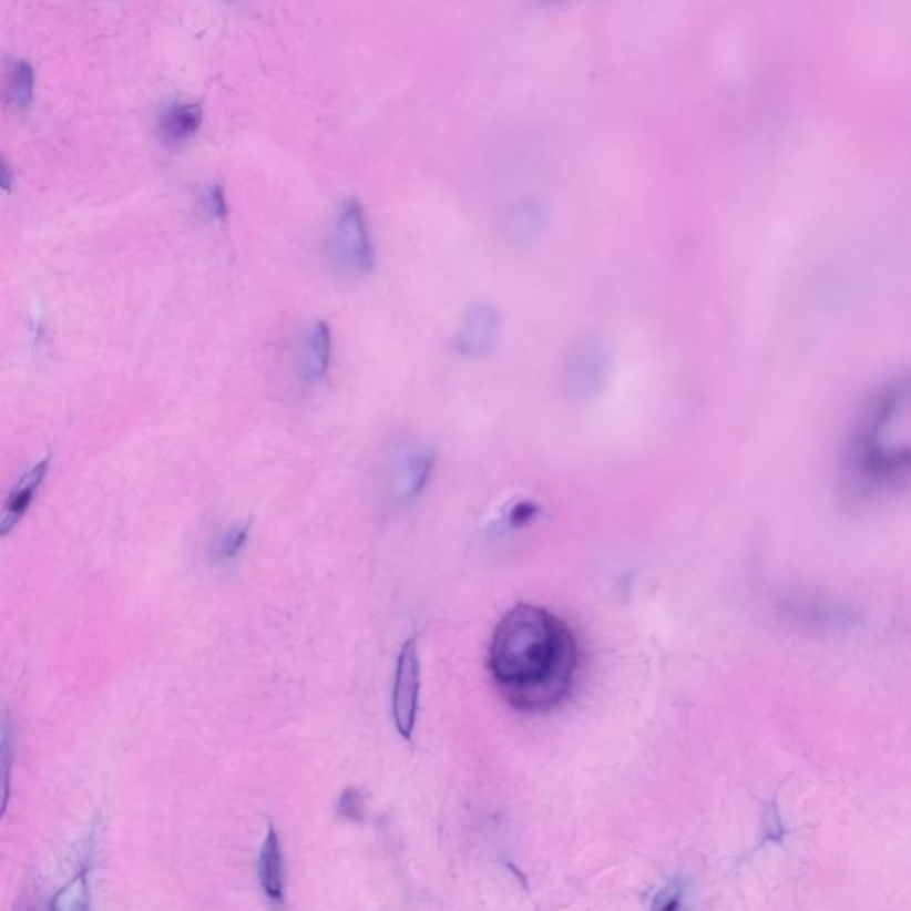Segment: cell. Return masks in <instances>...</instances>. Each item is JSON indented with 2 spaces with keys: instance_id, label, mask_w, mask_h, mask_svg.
<instances>
[{
  "instance_id": "6da1fadb",
  "label": "cell",
  "mask_w": 911,
  "mask_h": 911,
  "mask_svg": "<svg viewBox=\"0 0 911 911\" xmlns=\"http://www.w3.org/2000/svg\"><path fill=\"white\" fill-rule=\"evenodd\" d=\"M577 661V641L569 625L543 607L514 605L493 632V682L513 707L525 713L557 707L572 689Z\"/></svg>"
},
{
  "instance_id": "7a4b0ae2",
  "label": "cell",
  "mask_w": 911,
  "mask_h": 911,
  "mask_svg": "<svg viewBox=\"0 0 911 911\" xmlns=\"http://www.w3.org/2000/svg\"><path fill=\"white\" fill-rule=\"evenodd\" d=\"M840 475L857 495L911 484V370L887 379L860 405L840 451Z\"/></svg>"
},
{
  "instance_id": "3957f363",
  "label": "cell",
  "mask_w": 911,
  "mask_h": 911,
  "mask_svg": "<svg viewBox=\"0 0 911 911\" xmlns=\"http://www.w3.org/2000/svg\"><path fill=\"white\" fill-rule=\"evenodd\" d=\"M613 367L610 344L590 335L573 344L564 355L561 367V390L564 398L575 405H586L601 398Z\"/></svg>"
},
{
  "instance_id": "277c9868",
  "label": "cell",
  "mask_w": 911,
  "mask_h": 911,
  "mask_svg": "<svg viewBox=\"0 0 911 911\" xmlns=\"http://www.w3.org/2000/svg\"><path fill=\"white\" fill-rule=\"evenodd\" d=\"M331 257L349 275H369L375 269V246L367 226L366 211L357 199H348L340 208L331 232Z\"/></svg>"
},
{
  "instance_id": "5b68a950",
  "label": "cell",
  "mask_w": 911,
  "mask_h": 911,
  "mask_svg": "<svg viewBox=\"0 0 911 911\" xmlns=\"http://www.w3.org/2000/svg\"><path fill=\"white\" fill-rule=\"evenodd\" d=\"M438 455L426 443H405L393 452L388 465V483L393 501L410 504L422 495L437 470Z\"/></svg>"
},
{
  "instance_id": "8992f818",
  "label": "cell",
  "mask_w": 911,
  "mask_h": 911,
  "mask_svg": "<svg viewBox=\"0 0 911 911\" xmlns=\"http://www.w3.org/2000/svg\"><path fill=\"white\" fill-rule=\"evenodd\" d=\"M501 335V316L493 305L478 301L467 308L454 335V351L463 358L478 360L495 349Z\"/></svg>"
},
{
  "instance_id": "52a82bcc",
  "label": "cell",
  "mask_w": 911,
  "mask_h": 911,
  "mask_svg": "<svg viewBox=\"0 0 911 911\" xmlns=\"http://www.w3.org/2000/svg\"><path fill=\"white\" fill-rule=\"evenodd\" d=\"M420 666L417 641L408 639L399 654L393 686V721L405 739H411L419 708Z\"/></svg>"
},
{
  "instance_id": "ba28073f",
  "label": "cell",
  "mask_w": 911,
  "mask_h": 911,
  "mask_svg": "<svg viewBox=\"0 0 911 911\" xmlns=\"http://www.w3.org/2000/svg\"><path fill=\"white\" fill-rule=\"evenodd\" d=\"M545 207L536 199H520L516 204L505 208L501 217L502 239L510 246H529L542 237L546 228Z\"/></svg>"
},
{
  "instance_id": "9c48e42d",
  "label": "cell",
  "mask_w": 911,
  "mask_h": 911,
  "mask_svg": "<svg viewBox=\"0 0 911 911\" xmlns=\"http://www.w3.org/2000/svg\"><path fill=\"white\" fill-rule=\"evenodd\" d=\"M49 465L50 458H43L19 479V483L10 493V499L6 502L4 513H2V520H0V534L2 536L10 533L11 529L19 524L20 519L29 510L32 499L37 495L38 488L43 483V479L49 472Z\"/></svg>"
},
{
  "instance_id": "30bf717a",
  "label": "cell",
  "mask_w": 911,
  "mask_h": 911,
  "mask_svg": "<svg viewBox=\"0 0 911 911\" xmlns=\"http://www.w3.org/2000/svg\"><path fill=\"white\" fill-rule=\"evenodd\" d=\"M204 123V108L194 102H178L170 105L161 116V137L166 145H184L198 134Z\"/></svg>"
},
{
  "instance_id": "8fae6325",
  "label": "cell",
  "mask_w": 911,
  "mask_h": 911,
  "mask_svg": "<svg viewBox=\"0 0 911 911\" xmlns=\"http://www.w3.org/2000/svg\"><path fill=\"white\" fill-rule=\"evenodd\" d=\"M331 361V328L326 320H319L308 331L303 346V378L308 385L325 381Z\"/></svg>"
},
{
  "instance_id": "7c38bea8",
  "label": "cell",
  "mask_w": 911,
  "mask_h": 911,
  "mask_svg": "<svg viewBox=\"0 0 911 911\" xmlns=\"http://www.w3.org/2000/svg\"><path fill=\"white\" fill-rule=\"evenodd\" d=\"M258 880L267 898L275 902L284 901V860L280 839L273 825L267 828L266 840L258 857Z\"/></svg>"
},
{
  "instance_id": "4fadbf2b",
  "label": "cell",
  "mask_w": 911,
  "mask_h": 911,
  "mask_svg": "<svg viewBox=\"0 0 911 911\" xmlns=\"http://www.w3.org/2000/svg\"><path fill=\"white\" fill-rule=\"evenodd\" d=\"M34 88H37V78H34L31 63L17 61L10 73L11 100H13L14 105H19L20 109H28L34 100Z\"/></svg>"
},
{
  "instance_id": "5bb4252c",
  "label": "cell",
  "mask_w": 911,
  "mask_h": 911,
  "mask_svg": "<svg viewBox=\"0 0 911 911\" xmlns=\"http://www.w3.org/2000/svg\"><path fill=\"white\" fill-rule=\"evenodd\" d=\"M249 525H237L231 529L225 536L217 542V557L219 560H234L235 555L239 554L244 543L248 540Z\"/></svg>"
},
{
  "instance_id": "9a60e30c",
  "label": "cell",
  "mask_w": 911,
  "mask_h": 911,
  "mask_svg": "<svg viewBox=\"0 0 911 911\" xmlns=\"http://www.w3.org/2000/svg\"><path fill=\"white\" fill-rule=\"evenodd\" d=\"M364 796H361L360 790L357 789H348L344 792L342 796L339 798V803H337V813L344 819H348V821L358 822L364 819Z\"/></svg>"
},
{
  "instance_id": "2e32d148",
  "label": "cell",
  "mask_w": 911,
  "mask_h": 911,
  "mask_svg": "<svg viewBox=\"0 0 911 911\" xmlns=\"http://www.w3.org/2000/svg\"><path fill=\"white\" fill-rule=\"evenodd\" d=\"M205 208H207V213L211 214V217H214V219H219V222L225 219L226 214H228V207H226L225 193H223L219 185H213V187L207 191Z\"/></svg>"
}]
</instances>
